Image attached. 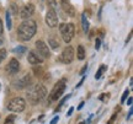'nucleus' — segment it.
<instances>
[{
	"instance_id": "nucleus-36",
	"label": "nucleus",
	"mask_w": 133,
	"mask_h": 124,
	"mask_svg": "<svg viewBox=\"0 0 133 124\" xmlns=\"http://www.w3.org/2000/svg\"><path fill=\"white\" fill-rule=\"evenodd\" d=\"M80 124H85V123H84V122H83V123H80Z\"/></svg>"
},
{
	"instance_id": "nucleus-11",
	"label": "nucleus",
	"mask_w": 133,
	"mask_h": 124,
	"mask_svg": "<svg viewBox=\"0 0 133 124\" xmlns=\"http://www.w3.org/2000/svg\"><path fill=\"white\" fill-rule=\"evenodd\" d=\"M6 70H8L10 74H12V75L17 74V72H19V70H20V63H19V60H17V59H15V58H12V59L9 62V64H8Z\"/></svg>"
},
{
	"instance_id": "nucleus-29",
	"label": "nucleus",
	"mask_w": 133,
	"mask_h": 124,
	"mask_svg": "<svg viewBox=\"0 0 133 124\" xmlns=\"http://www.w3.org/2000/svg\"><path fill=\"white\" fill-rule=\"evenodd\" d=\"M131 117H132V108L129 110V113H128V115H127V119H131Z\"/></svg>"
},
{
	"instance_id": "nucleus-5",
	"label": "nucleus",
	"mask_w": 133,
	"mask_h": 124,
	"mask_svg": "<svg viewBox=\"0 0 133 124\" xmlns=\"http://www.w3.org/2000/svg\"><path fill=\"white\" fill-rule=\"evenodd\" d=\"M65 90V80H61L58 81L54 87H53L52 92L49 93V101H57L59 100V97L63 95V92Z\"/></svg>"
},
{
	"instance_id": "nucleus-15",
	"label": "nucleus",
	"mask_w": 133,
	"mask_h": 124,
	"mask_svg": "<svg viewBox=\"0 0 133 124\" xmlns=\"http://www.w3.org/2000/svg\"><path fill=\"white\" fill-rule=\"evenodd\" d=\"M81 25H83V31H84L85 33H88V31H89V21L86 19L85 14L81 15Z\"/></svg>"
},
{
	"instance_id": "nucleus-23",
	"label": "nucleus",
	"mask_w": 133,
	"mask_h": 124,
	"mask_svg": "<svg viewBox=\"0 0 133 124\" xmlns=\"http://www.w3.org/2000/svg\"><path fill=\"white\" fill-rule=\"evenodd\" d=\"M109 96H110L109 93H107V95H106V93H104V95H101V96H100L99 98H100L101 101H104V102H105L106 100H109Z\"/></svg>"
},
{
	"instance_id": "nucleus-19",
	"label": "nucleus",
	"mask_w": 133,
	"mask_h": 124,
	"mask_svg": "<svg viewBox=\"0 0 133 124\" xmlns=\"http://www.w3.org/2000/svg\"><path fill=\"white\" fill-rule=\"evenodd\" d=\"M48 1V6L52 8V9H57V0H47Z\"/></svg>"
},
{
	"instance_id": "nucleus-21",
	"label": "nucleus",
	"mask_w": 133,
	"mask_h": 124,
	"mask_svg": "<svg viewBox=\"0 0 133 124\" xmlns=\"http://www.w3.org/2000/svg\"><path fill=\"white\" fill-rule=\"evenodd\" d=\"M128 93H129V91H128V90H126V91L123 92V95H122V98H121V102H122V103H123L124 101H126V98H127Z\"/></svg>"
},
{
	"instance_id": "nucleus-30",
	"label": "nucleus",
	"mask_w": 133,
	"mask_h": 124,
	"mask_svg": "<svg viewBox=\"0 0 133 124\" xmlns=\"http://www.w3.org/2000/svg\"><path fill=\"white\" fill-rule=\"evenodd\" d=\"M132 97H129V98H128V101H127V103H128V106H131V105H132Z\"/></svg>"
},
{
	"instance_id": "nucleus-26",
	"label": "nucleus",
	"mask_w": 133,
	"mask_h": 124,
	"mask_svg": "<svg viewBox=\"0 0 133 124\" xmlns=\"http://www.w3.org/2000/svg\"><path fill=\"white\" fill-rule=\"evenodd\" d=\"M3 32H4V26H3V21L0 19V36L3 34Z\"/></svg>"
},
{
	"instance_id": "nucleus-4",
	"label": "nucleus",
	"mask_w": 133,
	"mask_h": 124,
	"mask_svg": "<svg viewBox=\"0 0 133 124\" xmlns=\"http://www.w3.org/2000/svg\"><path fill=\"white\" fill-rule=\"evenodd\" d=\"M26 108V101L22 98V97H15L8 103V110L11 111V112H22Z\"/></svg>"
},
{
	"instance_id": "nucleus-24",
	"label": "nucleus",
	"mask_w": 133,
	"mask_h": 124,
	"mask_svg": "<svg viewBox=\"0 0 133 124\" xmlns=\"http://www.w3.org/2000/svg\"><path fill=\"white\" fill-rule=\"evenodd\" d=\"M4 124H14V117H9L8 119L5 120Z\"/></svg>"
},
{
	"instance_id": "nucleus-18",
	"label": "nucleus",
	"mask_w": 133,
	"mask_h": 124,
	"mask_svg": "<svg viewBox=\"0 0 133 124\" xmlns=\"http://www.w3.org/2000/svg\"><path fill=\"white\" fill-rule=\"evenodd\" d=\"M6 25H8V28L11 30V27H12V22H11V15H10V11H6Z\"/></svg>"
},
{
	"instance_id": "nucleus-35",
	"label": "nucleus",
	"mask_w": 133,
	"mask_h": 124,
	"mask_svg": "<svg viewBox=\"0 0 133 124\" xmlns=\"http://www.w3.org/2000/svg\"><path fill=\"white\" fill-rule=\"evenodd\" d=\"M66 1H69V0H61V3H66Z\"/></svg>"
},
{
	"instance_id": "nucleus-27",
	"label": "nucleus",
	"mask_w": 133,
	"mask_h": 124,
	"mask_svg": "<svg viewBox=\"0 0 133 124\" xmlns=\"http://www.w3.org/2000/svg\"><path fill=\"white\" fill-rule=\"evenodd\" d=\"M58 120H59V118H58V115L57 117H54V118H53L52 120H51V124H56L58 122Z\"/></svg>"
},
{
	"instance_id": "nucleus-6",
	"label": "nucleus",
	"mask_w": 133,
	"mask_h": 124,
	"mask_svg": "<svg viewBox=\"0 0 133 124\" xmlns=\"http://www.w3.org/2000/svg\"><path fill=\"white\" fill-rule=\"evenodd\" d=\"M46 24L48 25V27H57L58 25V17H57V12H56V10L52 9V8H49L47 11V14H46Z\"/></svg>"
},
{
	"instance_id": "nucleus-17",
	"label": "nucleus",
	"mask_w": 133,
	"mask_h": 124,
	"mask_svg": "<svg viewBox=\"0 0 133 124\" xmlns=\"http://www.w3.org/2000/svg\"><path fill=\"white\" fill-rule=\"evenodd\" d=\"M106 69H107V67H106V65H101V67H100V69L97 70V72H96V75H95V79H96V80L101 79V75H102V74L106 71Z\"/></svg>"
},
{
	"instance_id": "nucleus-14",
	"label": "nucleus",
	"mask_w": 133,
	"mask_h": 124,
	"mask_svg": "<svg viewBox=\"0 0 133 124\" xmlns=\"http://www.w3.org/2000/svg\"><path fill=\"white\" fill-rule=\"evenodd\" d=\"M76 57L79 60H84L85 59V48L84 46H78V49H76Z\"/></svg>"
},
{
	"instance_id": "nucleus-16",
	"label": "nucleus",
	"mask_w": 133,
	"mask_h": 124,
	"mask_svg": "<svg viewBox=\"0 0 133 124\" xmlns=\"http://www.w3.org/2000/svg\"><path fill=\"white\" fill-rule=\"evenodd\" d=\"M48 43H49V46L52 47V49H57V48H59V42L56 41V38H54L53 36H51V37L48 38Z\"/></svg>"
},
{
	"instance_id": "nucleus-28",
	"label": "nucleus",
	"mask_w": 133,
	"mask_h": 124,
	"mask_svg": "<svg viewBox=\"0 0 133 124\" xmlns=\"http://www.w3.org/2000/svg\"><path fill=\"white\" fill-rule=\"evenodd\" d=\"M100 44H101L100 39H96V42H95V48H96V49H99V48H100Z\"/></svg>"
},
{
	"instance_id": "nucleus-20",
	"label": "nucleus",
	"mask_w": 133,
	"mask_h": 124,
	"mask_svg": "<svg viewBox=\"0 0 133 124\" xmlns=\"http://www.w3.org/2000/svg\"><path fill=\"white\" fill-rule=\"evenodd\" d=\"M5 58H6V49L3 48V49H0V63L3 62Z\"/></svg>"
},
{
	"instance_id": "nucleus-10",
	"label": "nucleus",
	"mask_w": 133,
	"mask_h": 124,
	"mask_svg": "<svg viewBox=\"0 0 133 124\" xmlns=\"http://www.w3.org/2000/svg\"><path fill=\"white\" fill-rule=\"evenodd\" d=\"M33 12H35V6H33L32 4H29L21 9V11H20V17L26 20V19H29V17H31Z\"/></svg>"
},
{
	"instance_id": "nucleus-8",
	"label": "nucleus",
	"mask_w": 133,
	"mask_h": 124,
	"mask_svg": "<svg viewBox=\"0 0 133 124\" xmlns=\"http://www.w3.org/2000/svg\"><path fill=\"white\" fill-rule=\"evenodd\" d=\"M59 59L64 64H69V63L73 62V59H74V49H73V47L68 46V47L64 48V50L62 52Z\"/></svg>"
},
{
	"instance_id": "nucleus-12",
	"label": "nucleus",
	"mask_w": 133,
	"mask_h": 124,
	"mask_svg": "<svg viewBox=\"0 0 133 124\" xmlns=\"http://www.w3.org/2000/svg\"><path fill=\"white\" fill-rule=\"evenodd\" d=\"M27 60H29V63L30 64H32V65H38V64H42V62H43L42 58L35 52H29Z\"/></svg>"
},
{
	"instance_id": "nucleus-13",
	"label": "nucleus",
	"mask_w": 133,
	"mask_h": 124,
	"mask_svg": "<svg viewBox=\"0 0 133 124\" xmlns=\"http://www.w3.org/2000/svg\"><path fill=\"white\" fill-rule=\"evenodd\" d=\"M62 8L63 10L65 11L66 14L69 15V16H74V8L71 6V4L69 1H66V3H62Z\"/></svg>"
},
{
	"instance_id": "nucleus-22",
	"label": "nucleus",
	"mask_w": 133,
	"mask_h": 124,
	"mask_svg": "<svg viewBox=\"0 0 133 124\" xmlns=\"http://www.w3.org/2000/svg\"><path fill=\"white\" fill-rule=\"evenodd\" d=\"M14 50L16 53H24L25 50H26V48H25V47H19V48H15Z\"/></svg>"
},
{
	"instance_id": "nucleus-2",
	"label": "nucleus",
	"mask_w": 133,
	"mask_h": 124,
	"mask_svg": "<svg viewBox=\"0 0 133 124\" xmlns=\"http://www.w3.org/2000/svg\"><path fill=\"white\" fill-rule=\"evenodd\" d=\"M47 95V90L46 87L41 84H37V85H33L29 91H27V97H29L30 103L32 105H37L41 101L46 97Z\"/></svg>"
},
{
	"instance_id": "nucleus-32",
	"label": "nucleus",
	"mask_w": 133,
	"mask_h": 124,
	"mask_svg": "<svg viewBox=\"0 0 133 124\" xmlns=\"http://www.w3.org/2000/svg\"><path fill=\"white\" fill-rule=\"evenodd\" d=\"M115 118H116V115H114V117H112V118H111V120H110V122H109V123H107V124H112V123H114Z\"/></svg>"
},
{
	"instance_id": "nucleus-34",
	"label": "nucleus",
	"mask_w": 133,
	"mask_h": 124,
	"mask_svg": "<svg viewBox=\"0 0 133 124\" xmlns=\"http://www.w3.org/2000/svg\"><path fill=\"white\" fill-rule=\"evenodd\" d=\"M83 106H84V102H81L80 105L78 106V110H81V108H83Z\"/></svg>"
},
{
	"instance_id": "nucleus-9",
	"label": "nucleus",
	"mask_w": 133,
	"mask_h": 124,
	"mask_svg": "<svg viewBox=\"0 0 133 124\" xmlns=\"http://www.w3.org/2000/svg\"><path fill=\"white\" fill-rule=\"evenodd\" d=\"M31 75L30 74H26L22 77H20L19 80L14 81V86L15 89H19V90H22L25 87H27L29 85H31Z\"/></svg>"
},
{
	"instance_id": "nucleus-25",
	"label": "nucleus",
	"mask_w": 133,
	"mask_h": 124,
	"mask_svg": "<svg viewBox=\"0 0 133 124\" xmlns=\"http://www.w3.org/2000/svg\"><path fill=\"white\" fill-rule=\"evenodd\" d=\"M69 97H70V95H68V96H66V97H65V98H63V100L61 101V103H59V108L62 107V106H63V103H64V102H65V101L68 100V98H69Z\"/></svg>"
},
{
	"instance_id": "nucleus-7",
	"label": "nucleus",
	"mask_w": 133,
	"mask_h": 124,
	"mask_svg": "<svg viewBox=\"0 0 133 124\" xmlns=\"http://www.w3.org/2000/svg\"><path fill=\"white\" fill-rule=\"evenodd\" d=\"M36 49H37V54L42 59H47V58L51 57V53H49V49H48V46L43 41H37L36 42Z\"/></svg>"
},
{
	"instance_id": "nucleus-31",
	"label": "nucleus",
	"mask_w": 133,
	"mask_h": 124,
	"mask_svg": "<svg viewBox=\"0 0 133 124\" xmlns=\"http://www.w3.org/2000/svg\"><path fill=\"white\" fill-rule=\"evenodd\" d=\"M71 113H73V108H70V110L68 111V113H66V115L69 117V115H71Z\"/></svg>"
},
{
	"instance_id": "nucleus-33",
	"label": "nucleus",
	"mask_w": 133,
	"mask_h": 124,
	"mask_svg": "<svg viewBox=\"0 0 133 124\" xmlns=\"http://www.w3.org/2000/svg\"><path fill=\"white\" fill-rule=\"evenodd\" d=\"M86 68H88V65H85V67L83 68V70H81V71H80V74H84V72H85V70H86Z\"/></svg>"
},
{
	"instance_id": "nucleus-1",
	"label": "nucleus",
	"mask_w": 133,
	"mask_h": 124,
	"mask_svg": "<svg viewBox=\"0 0 133 124\" xmlns=\"http://www.w3.org/2000/svg\"><path fill=\"white\" fill-rule=\"evenodd\" d=\"M37 31V25L32 20H26L19 26L17 36L21 41H30Z\"/></svg>"
},
{
	"instance_id": "nucleus-3",
	"label": "nucleus",
	"mask_w": 133,
	"mask_h": 124,
	"mask_svg": "<svg viewBox=\"0 0 133 124\" xmlns=\"http://www.w3.org/2000/svg\"><path fill=\"white\" fill-rule=\"evenodd\" d=\"M59 30H61V33H62L63 41L66 43H69L74 37V33H75V27L73 24H62L59 26Z\"/></svg>"
}]
</instances>
